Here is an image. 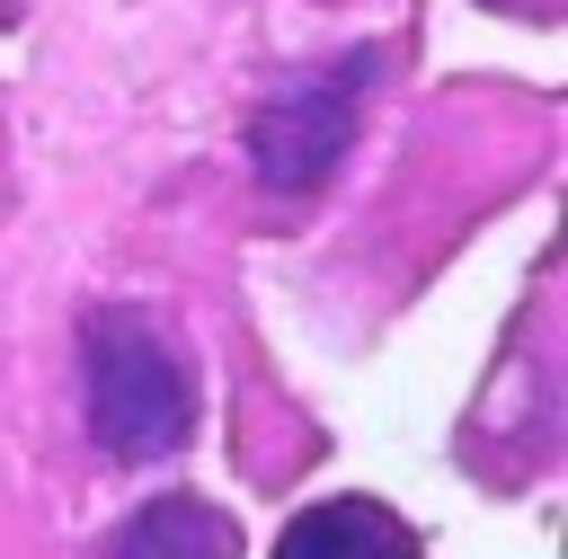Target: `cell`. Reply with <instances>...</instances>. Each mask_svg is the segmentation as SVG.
Here are the masks:
<instances>
[{
  "label": "cell",
  "instance_id": "2",
  "mask_svg": "<svg viewBox=\"0 0 568 559\" xmlns=\"http://www.w3.org/2000/svg\"><path fill=\"white\" fill-rule=\"evenodd\" d=\"M373 71H382L373 53H337V62L302 71V80H284V89L248 115V169H257V186H275V195L320 186V177L346 160L355 124H364Z\"/></svg>",
  "mask_w": 568,
  "mask_h": 559
},
{
  "label": "cell",
  "instance_id": "1",
  "mask_svg": "<svg viewBox=\"0 0 568 559\" xmlns=\"http://www.w3.org/2000/svg\"><path fill=\"white\" fill-rule=\"evenodd\" d=\"M80 417L115 461H169L195 435V373L151 311L80 319Z\"/></svg>",
  "mask_w": 568,
  "mask_h": 559
},
{
  "label": "cell",
  "instance_id": "4",
  "mask_svg": "<svg viewBox=\"0 0 568 559\" xmlns=\"http://www.w3.org/2000/svg\"><path fill=\"white\" fill-rule=\"evenodd\" d=\"M98 559H240V532H231V515H222L213 497L169 488V497L133 506Z\"/></svg>",
  "mask_w": 568,
  "mask_h": 559
},
{
  "label": "cell",
  "instance_id": "3",
  "mask_svg": "<svg viewBox=\"0 0 568 559\" xmlns=\"http://www.w3.org/2000/svg\"><path fill=\"white\" fill-rule=\"evenodd\" d=\"M275 559H426V550L382 497H320L284 524Z\"/></svg>",
  "mask_w": 568,
  "mask_h": 559
}]
</instances>
